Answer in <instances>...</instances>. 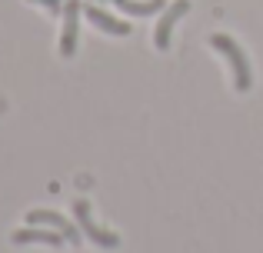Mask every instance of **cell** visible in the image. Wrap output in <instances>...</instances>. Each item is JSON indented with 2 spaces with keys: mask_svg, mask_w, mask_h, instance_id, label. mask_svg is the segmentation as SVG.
Wrapping results in <instances>:
<instances>
[{
  "mask_svg": "<svg viewBox=\"0 0 263 253\" xmlns=\"http://www.w3.org/2000/svg\"><path fill=\"white\" fill-rule=\"evenodd\" d=\"M210 47H213V50H220L227 60H230V67H233V87H237V93H247L253 87V70H250V57L243 53V47H240L233 37H227V33H213V37H210Z\"/></svg>",
  "mask_w": 263,
  "mask_h": 253,
  "instance_id": "obj_1",
  "label": "cell"
},
{
  "mask_svg": "<svg viewBox=\"0 0 263 253\" xmlns=\"http://www.w3.org/2000/svg\"><path fill=\"white\" fill-rule=\"evenodd\" d=\"M183 13H190V0H174V4H167V10L160 13V20H157V27H154V47L157 50H167L170 47V33H174L177 20L183 17Z\"/></svg>",
  "mask_w": 263,
  "mask_h": 253,
  "instance_id": "obj_5",
  "label": "cell"
},
{
  "mask_svg": "<svg viewBox=\"0 0 263 253\" xmlns=\"http://www.w3.org/2000/svg\"><path fill=\"white\" fill-rule=\"evenodd\" d=\"M27 4L47 7V10H50V13H64V4H67V0H27Z\"/></svg>",
  "mask_w": 263,
  "mask_h": 253,
  "instance_id": "obj_8",
  "label": "cell"
},
{
  "mask_svg": "<svg viewBox=\"0 0 263 253\" xmlns=\"http://www.w3.org/2000/svg\"><path fill=\"white\" fill-rule=\"evenodd\" d=\"M84 17H87L93 27H100V30L114 33V37H127V33H130V24H127V20H120V17H114V13H107L100 4H84Z\"/></svg>",
  "mask_w": 263,
  "mask_h": 253,
  "instance_id": "obj_6",
  "label": "cell"
},
{
  "mask_svg": "<svg viewBox=\"0 0 263 253\" xmlns=\"http://www.w3.org/2000/svg\"><path fill=\"white\" fill-rule=\"evenodd\" d=\"M17 247H27V243H44V247H60V243H67L64 240V233H57V230H50V227H30L27 223L24 230H13V237H10Z\"/></svg>",
  "mask_w": 263,
  "mask_h": 253,
  "instance_id": "obj_7",
  "label": "cell"
},
{
  "mask_svg": "<svg viewBox=\"0 0 263 253\" xmlns=\"http://www.w3.org/2000/svg\"><path fill=\"white\" fill-rule=\"evenodd\" d=\"M27 223H30V227H50V230H57V233H64L67 243L80 247V227H73L67 217L53 213V210H30V213H27Z\"/></svg>",
  "mask_w": 263,
  "mask_h": 253,
  "instance_id": "obj_4",
  "label": "cell"
},
{
  "mask_svg": "<svg viewBox=\"0 0 263 253\" xmlns=\"http://www.w3.org/2000/svg\"><path fill=\"white\" fill-rule=\"evenodd\" d=\"M80 13H84V7H80V0H67L64 4V27H60V53H64L67 60L77 53V40H80Z\"/></svg>",
  "mask_w": 263,
  "mask_h": 253,
  "instance_id": "obj_3",
  "label": "cell"
},
{
  "mask_svg": "<svg viewBox=\"0 0 263 253\" xmlns=\"http://www.w3.org/2000/svg\"><path fill=\"white\" fill-rule=\"evenodd\" d=\"M73 220H77L80 233H84L90 243H97V247H103V250H117V247H120V237L93 223V217H90V203H87V200H73Z\"/></svg>",
  "mask_w": 263,
  "mask_h": 253,
  "instance_id": "obj_2",
  "label": "cell"
}]
</instances>
